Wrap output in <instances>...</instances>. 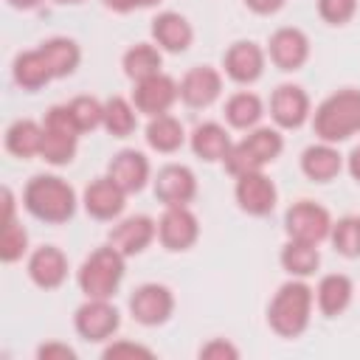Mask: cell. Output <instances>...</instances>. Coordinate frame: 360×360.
Instances as JSON below:
<instances>
[{"label":"cell","instance_id":"7bdbcfd3","mask_svg":"<svg viewBox=\"0 0 360 360\" xmlns=\"http://www.w3.org/2000/svg\"><path fill=\"white\" fill-rule=\"evenodd\" d=\"M346 166H349V174L360 183V146H354L352 152H349V160H346Z\"/></svg>","mask_w":360,"mask_h":360},{"label":"cell","instance_id":"9c48e42d","mask_svg":"<svg viewBox=\"0 0 360 360\" xmlns=\"http://www.w3.org/2000/svg\"><path fill=\"white\" fill-rule=\"evenodd\" d=\"M129 312L143 326H160L174 312V295H172V290L166 284H158V281L141 284L129 295Z\"/></svg>","mask_w":360,"mask_h":360},{"label":"cell","instance_id":"5b68a950","mask_svg":"<svg viewBox=\"0 0 360 360\" xmlns=\"http://www.w3.org/2000/svg\"><path fill=\"white\" fill-rule=\"evenodd\" d=\"M124 253L112 245L96 248L79 267V290L87 298H112V292L118 290L121 278H124Z\"/></svg>","mask_w":360,"mask_h":360},{"label":"cell","instance_id":"7402d4cb","mask_svg":"<svg viewBox=\"0 0 360 360\" xmlns=\"http://www.w3.org/2000/svg\"><path fill=\"white\" fill-rule=\"evenodd\" d=\"M152 39L158 42V48H163L169 53H183L194 39V28L183 14L160 11L152 20Z\"/></svg>","mask_w":360,"mask_h":360},{"label":"cell","instance_id":"7c38bea8","mask_svg":"<svg viewBox=\"0 0 360 360\" xmlns=\"http://www.w3.org/2000/svg\"><path fill=\"white\" fill-rule=\"evenodd\" d=\"M200 236V222L188 205H169L158 222V239L166 250H188Z\"/></svg>","mask_w":360,"mask_h":360},{"label":"cell","instance_id":"8d00e7d4","mask_svg":"<svg viewBox=\"0 0 360 360\" xmlns=\"http://www.w3.org/2000/svg\"><path fill=\"white\" fill-rule=\"evenodd\" d=\"M357 0H318V14L329 25H343L354 17Z\"/></svg>","mask_w":360,"mask_h":360},{"label":"cell","instance_id":"f6af8a7d","mask_svg":"<svg viewBox=\"0 0 360 360\" xmlns=\"http://www.w3.org/2000/svg\"><path fill=\"white\" fill-rule=\"evenodd\" d=\"M59 3H82V0H59Z\"/></svg>","mask_w":360,"mask_h":360},{"label":"cell","instance_id":"603a6c76","mask_svg":"<svg viewBox=\"0 0 360 360\" xmlns=\"http://www.w3.org/2000/svg\"><path fill=\"white\" fill-rule=\"evenodd\" d=\"M340 169H343V158H340V152L335 149V143L321 141V143H312V146H307V149L301 152V172H304L309 180H315V183H329V180H335V177L340 174Z\"/></svg>","mask_w":360,"mask_h":360},{"label":"cell","instance_id":"f546056e","mask_svg":"<svg viewBox=\"0 0 360 360\" xmlns=\"http://www.w3.org/2000/svg\"><path fill=\"white\" fill-rule=\"evenodd\" d=\"M278 262H281V267H284L292 278H307V276H312V273L318 270L321 253H318V245L290 239V242L281 248Z\"/></svg>","mask_w":360,"mask_h":360},{"label":"cell","instance_id":"277c9868","mask_svg":"<svg viewBox=\"0 0 360 360\" xmlns=\"http://www.w3.org/2000/svg\"><path fill=\"white\" fill-rule=\"evenodd\" d=\"M284 149V138L273 127H253L248 135L231 146L228 158L222 160L228 174L239 177L245 172H262L267 163H273Z\"/></svg>","mask_w":360,"mask_h":360},{"label":"cell","instance_id":"3957f363","mask_svg":"<svg viewBox=\"0 0 360 360\" xmlns=\"http://www.w3.org/2000/svg\"><path fill=\"white\" fill-rule=\"evenodd\" d=\"M312 129L326 143H340L360 132V90L346 87L326 96L312 112Z\"/></svg>","mask_w":360,"mask_h":360},{"label":"cell","instance_id":"ee69618b","mask_svg":"<svg viewBox=\"0 0 360 360\" xmlns=\"http://www.w3.org/2000/svg\"><path fill=\"white\" fill-rule=\"evenodd\" d=\"M8 3H11L14 8H22V11H25V8H34V6H39L42 0H8Z\"/></svg>","mask_w":360,"mask_h":360},{"label":"cell","instance_id":"83f0119b","mask_svg":"<svg viewBox=\"0 0 360 360\" xmlns=\"http://www.w3.org/2000/svg\"><path fill=\"white\" fill-rule=\"evenodd\" d=\"M264 115V104L256 93L239 90L225 101V118L233 129H253Z\"/></svg>","mask_w":360,"mask_h":360},{"label":"cell","instance_id":"8fae6325","mask_svg":"<svg viewBox=\"0 0 360 360\" xmlns=\"http://www.w3.org/2000/svg\"><path fill=\"white\" fill-rule=\"evenodd\" d=\"M233 197H236V202H239V208L245 214H250V217H267L276 208L278 191H276V183L264 172H245V174L236 177Z\"/></svg>","mask_w":360,"mask_h":360},{"label":"cell","instance_id":"484cf974","mask_svg":"<svg viewBox=\"0 0 360 360\" xmlns=\"http://www.w3.org/2000/svg\"><path fill=\"white\" fill-rule=\"evenodd\" d=\"M39 51H42L53 79L70 76L82 62V51L76 45V39H70V37H51V39H45L39 45Z\"/></svg>","mask_w":360,"mask_h":360},{"label":"cell","instance_id":"ab89813d","mask_svg":"<svg viewBox=\"0 0 360 360\" xmlns=\"http://www.w3.org/2000/svg\"><path fill=\"white\" fill-rule=\"evenodd\" d=\"M37 357L39 360H76V352L68 346V343H59V340H48L37 349Z\"/></svg>","mask_w":360,"mask_h":360},{"label":"cell","instance_id":"d6a6232c","mask_svg":"<svg viewBox=\"0 0 360 360\" xmlns=\"http://www.w3.org/2000/svg\"><path fill=\"white\" fill-rule=\"evenodd\" d=\"M135 124H138V118H135V104H132V101H127V98H121V96H112V98L104 101V121H101V127H104L112 138H127V135H132Z\"/></svg>","mask_w":360,"mask_h":360},{"label":"cell","instance_id":"836d02e7","mask_svg":"<svg viewBox=\"0 0 360 360\" xmlns=\"http://www.w3.org/2000/svg\"><path fill=\"white\" fill-rule=\"evenodd\" d=\"M329 239L340 256L357 259L360 256V217H340L338 222H332Z\"/></svg>","mask_w":360,"mask_h":360},{"label":"cell","instance_id":"e0dca14e","mask_svg":"<svg viewBox=\"0 0 360 360\" xmlns=\"http://www.w3.org/2000/svg\"><path fill=\"white\" fill-rule=\"evenodd\" d=\"M124 200H127V191L110 177H96L87 188H84V211L93 217V219H115L121 211H124Z\"/></svg>","mask_w":360,"mask_h":360},{"label":"cell","instance_id":"f35d334b","mask_svg":"<svg viewBox=\"0 0 360 360\" xmlns=\"http://www.w3.org/2000/svg\"><path fill=\"white\" fill-rule=\"evenodd\" d=\"M104 357H152V349L141 346V343H132V340H115L104 349Z\"/></svg>","mask_w":360,"mask_h":360},{"label":"cell","instance_id":"9a60e30c","mask_svg":"<svg viewBox=\"0 0 360 360\" xmlns=\"http://www.w3.org/2000/svg\"><path fill=\"white\" fill-rule=\"evenodd\" d=\"M270 115L281 129H298L309 118V96L298 84H278L270 96Z\"/></svg>","mask_w":360,"mask_h":360},{"label":"cell","instance_id":"7a4b0ae2","mask_svg":"<svg viewBox=\"0 0 360 360\" xmlns=\"http://www.w3.org/2000/svg\"><path fill=\"white\" fill-rule=\"evenodd\" d=\"M312 304H315V292L301 278H292V281L281 284L278 292L273 295L270 307H267L270 329L278 338H298V335H304L307 326H309V318H312Z\"/></svg>","mask_w":360,"mask_h":360},{"label":"cell","instance_id":"d590c367","mask_svg":"<svg viewBox=\"0 0 360 360\" xmlns=\"http://www.w3.org/2000/svg\"><path fill=\"white\" fill-rule=\"evenodd\" d=\"M25 248H28V233H25V228H22L17 219L3 222V233H0V259H3L6 264H11V262L22 259Z\"/></svg>","mask_w":360,"mask_h":360},{"label":"cell","instance_id":"74e56055","mask_svg":"<svg viewBox=\"0 0 360 360\" xmlns=\"http://www.w3.org/2000/svg\"><path fill=\"white\" fill-rule=\"evenodd\" d=\"M200 357H205V360H236L239 349L225 338H214L205 346H200Z\"/></svg>","mask_w":360,"mask_h":360},{"label":"cell","instance_id":"44dd1931","mask_svg":"<svg viewBox=\"0 0 360 360\" xmlns=\"http://www.w3.org/2000/svg\"><path fill=\"white\" fill-rule=\"evenodd\" d=\"M107 174L127 191V194H135L146 186L149 180V160L143 152L138 149H121L118 155H112L110 166H107Z\"/></svg>","mask_w":360,"mask_h":360},{"label":"cell","instance_id":"4316f807","mask_svg":"<svg viewBox=\"0 0 360 360\" xmlns=\"http://www.w3.org/2000/svg\"><path fill=\"white\" fill-rule=\"evenodd\" d=\"M183 141H186V129H183V124L174 115L163 112V115L149 118V124H146V143L155 152H163V155L177 152L183 146Z\"/></svg>","mask_w":360,"mask_h":360},{"label":"cell","instance_id":"2e32d148","mask_svg":"<svg viewBox=\"0 0 360 360\" xmlns=\"http://www.w3.org/2000/svg\"><path fill=\"white\" fill-rule=\"evenodd\" d=\"M155 236H158V222L146 214H135L112 225L110 245L118 248L124 256H135V253H143Z\"/></svg>","mask_w":360,"mask_h":360},{"label":"cell","instance_id":"30bf717a","mask_svg":"<svg viewBox=\"0 0 360 360\" xmlns=\"http://www.w3.org/2000/svg\"><path fill=\"white\" fill-rule=\"evenodd\" d=\"M180 98V84L166 76L163 70L155 73V76H146L141 82H135V90H132V104L138 112L155 118V115H163L172 110V104Z\"/></svg>","mask_w":360,"mask_h":360},{"label":"cell","instance_id":"52a82bcc","mask_svg":"<svg viewBox=\"0 0 360 360\" xmlns=\"http://www.w3.org/2000/svg\"><path fill=\"white\" fill-rule=\"evenodd\" d=\"M284 231L290 239L321 245L332 233V217L323 205H318L312 200H298L284 214Z\"/></svg>","mask_w":360,"mask_h":360},{"label":"cell","instance_id":"1f68e13d","mask_svg":"<svg viewBox=\"0 0 360 360\" xmlns=\"http://www.w3.org/2000/svg\"><path fill=\"white\" fill-rule=\"evenodd\" d=\"M160 65H163V56H160V51H158L155 45H149V42H138V45L127 48V51H124V59H121V68H124V73H127L132 82H141V79H146V76L160 73Z\"/></svg>","mask_w":360,"mask_h":360},{"label":"cell","instance_id":"ac0fdd59","mask_svg":"<svg viewBox=\"0 0 360 360\" xmlns=\"http://www.w3.org/2000/svg\"><path fill=\"white\" fill-rule=\"evenodd\" d=\"M222 68L236 84H250L264 70V51L250 39H239L225 51Z\"/></svg>","mask_w":360,"mask_h":360},{"label":"cell","instance_id":"b9f144b4","mask_svg":"<svg viewBox=\"0 0 360 360\" xmlns=\"http://www.w3.org/2000/svg\"><path fill=\"white\" fill-rule=\"evenodd\" d=\"M245 6L253 14H276L284 6V0H245Z\"/></svg>","mask_w":360,"mask_h":360},{"label":"cell","instance_id":"d6986e66","mask_svg":"<svg viewBox=\"0 0 360 360\" xmlns=\"http://www.w3.org/2000/svg\"><path fill=\"white\" fill-rule=\"evenodd\" d=\"M219 93H222V76L217 68L197 65L186 70V76L180 79V98L188 107H208L219 98Z\"/></svg>","mask_w":360,"mask_h":360},{"label":"cell","instance_id":"e575fe53","mask_svg":"<svg viewBox=\"0 0 360 360\" xmlns=\"http://www.w3.org/2000/svg\"><path fill=\"white\" fill-rule=\"evenodd\" d=\"M68 110L79 127V132H93L104 121V104L93 96H76L68 101Z\"/></svg>","mask_w":360,"mask_h":360},{"label":"cell","instance_id":"4dcf8cb0","mask_svg":"<svg viewBox=\"0 0 360 360\" xmlns=\"http://www.w3.org/2000/svg\"><path fill=\"white\" fill-rule=\"evenodd\" d=\"M14 82L22 87V90H39L42 84H48L53 79L42 51H22L17 59H14Z\"/></svg>","mask_w":360,"mask_h":360},{"label":"cell","instance_id":"4fadbf2b","mask_svg":"<svg viewBox=\"0 0 360 360\" xmlns=\"http://www.w3.org/2000/svg\"><path fill=\"white\" fill-rule=\"evenodd\" d=\"M267 56L278 70H298L309 59V39L301 28H276L267 42Z\"/></svg>","mask_w":360,"mask_h":360},{"label":"cell","instance_id":"8992f818","mask_svg":"<svg viewBox=\"0 0 360 360\" xmlns=\"http://www.w3.org/2000/svg\"><path fill=\"white\" fill-rule=\"evenodd\" d=\"M79 127L68 110V104H56L42 118V152L39 158L51 166H65L73 160L79 146Z\"/></svg>","mask_w":360,"mask_h":360},{"label":"cell","instance_id":"d4e9b609","mask_svg":"<svg viewBox=\"0 0 360 360\" xmlns=\"http://www.w3.org/2000/svg\"><path fill=\"white\" fill-rule=\"evenodd\" d=\"M231 135L222 124L217 121H205V124H197L194 132H191V152L208 163L214 160H225L228 152H231Z\"/></svg>","mask_w":360,"mask_h":360},{"label":"cell","instance_id":"ba28073f","mask_svg":"<svg viewBox=\"0 0 360 360\" xmlns=\"http://www.w3.org/2000/svg\"><path fill=\"white\" fill-rule=\"evenodd\" d=\"M73 326L76 332L90 340V343H101V340H110L118 326H121V315L118 309L110 304V298H87L76 315H73Z\"/></svg>","mask_w":360,"mask_h":360},{"label":"cell","instance_id":"6da1fadb","mask_svg":"<svg viewBox=\"0 0 360 360\" xmlns=\"http://www.w3.org/2000/svg\"><path fill=\"white\" fill-rule=\"evenodd\" d=\"M22 205L28 208L31 217L59 225L76 214V191L68 180L56 174H37L28 180L22 191Z\"/></svg>","mask_w":360,"mask_h":360},{"label":"cell","instance_id":"cb8c5ba5","mask_svg":"<svg viewBox=\"0 0 360 360\" xmlns=\"http://www.w3.org/2000/svg\"><path fill=\"white\" fill-rule=\"evenodd\" d=\"M352 295H354L352 278L343 276V273H329V276H323V278L318 281L315 304H318V309H321L326 318H335V315H340V312L349 309Z\"/></svg>","mask_w":360,"mask_h":360},{"label":"cell","instance_id":"5bb4252c","mask_svg":"<svg viewBox=\"0 0 360 360\" xmlns=\"http://www.w3.org/2000/svg\"><path fill=\"white\" fill-rule=\"evenodd\" d=\"M197 194V177L183 163H166L155 174V197L169 205H188Z\"/></svg>","mask_w":360,"mask_h":360},{"label":"cell","instance_id":"f1b7e54d","mask_svg":"<svg viewBox=\"0 0 360 360\" xmlns=\"http://www.w3.org/2000/svg\"><path fill=\"white\" fill-rule=\"evenodd\" d=\"M6 149L14 158H34L42 152V124L20 118L6 129Z\"/></svg>","mask_w":360,"mask_h":360},{"label":"cell","instance_id":"60d3db41","mask_svg":"<svg viewBox=\"0 0 360 360\" xmlns=\"http://www.w3.org/2000/svg\"><path fill=\"white\" fill-rule=\"evenodd\" d=\"M155 3H158V0H104V6H107V8L121 11V14L135 11V8H149V6H155Z\"/></svg>","mask_w":360,"mask_h":360},{"label":"cell","instance_id":"ffe728a7","mask_svg":"<svg viewBox=\"0 0 360 360\" xmlns=\"http://www.w3.org/2000/svg\"><path fill=\"white\" fill-rule=\"evenodd\" d=\"M28 276H31V281L37 287L56 290L68 278V256L59 248H53V245L37 248L31 253V259H28Z\"/></svg>","mask_w":360,"mask_h":360}]
</instances>
